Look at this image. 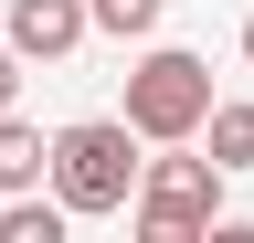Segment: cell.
Wrapping results in <instances>:
<instances>
[{
	"label": "cell",
	"instance_id": "cell-10",
	"mask_svg": "<svg viewBox=\"0 0 254 243\" xmlns=\"http://www.w3.org/2000/svg\"><path fill=\"white\" fill-rule=\"evenodd\" d=\"M244 64H254V21H244Z\"/></svg>",
	"mask_w": 254,
	"mask_h": 243
},
{
	"label": "cell",
	"instance_id": "cell-1",
	"mask_svg": "<svg viewBox=\"0 0 254 243\" xmlns=\"http://www.w3.org/2000/svg\"><path fill=\"white\" fill-rule=\"evenodd\" d=\"M138 127L127 116H74V127L53 138V201L74 211V222H95V211H127L138 201Z\"/></svg>",
	"mask_w": 254,
	"mask_h": 243
},
{
	"label": "cell",
	"instance_id": "cell-6",
	"mask_svg": "<svg viewBox=\"0 0 254 243\" xmlns=\"http://www.w3.org/2000/svg\"><path fill=\"white\" fill-rule=\"evenodd\" d=\"M43 180H53V138L21 127V116H0V201H11V191H43Z\"/></svg>",
	"mask_w": 254,
	"mask_h": 243
},
{
	"label": "cell",
	"instance_id": "cell-4",
	"mask_svg": "<svg viewBox=\"0 0 254 243\" xmlns=\"http://www.w3.org/2000/svg\"><path fill=\"white\" fill-rule=\"evenodd\" d=\"M85 32H95L85 0H11V53H21V64H64Z\"/></svg>",
	"mask_w": 254,
	"mask_h": 243
},
{
	"label": "cell",
	"instance_id": "cell-7",
	"mask_svg": "<svg viewBox=\"0 0 254 243\" xmlns=\"http://www.w3.org/2000/svg\"><path fill=\"white\" fill-rule=\"evenodd\" d=\"M64 222H74V211L43 201V191H11V201H0V243H64Z\"/></svg>",
	"mask_w": 254,
	"mask_h": 243
},
{
	"label": "cell",
	"instance_id": "cell-8",
	"mask_svg": "<svg viewBox=\"0 0 254 243\" xmlns=\"http://www.w3.org/2000/svg\"><path fill=\"white\" fill-rule=\"evenodd\" d=\"M159 11H170V0H85V21H95V32H117V43H148Z\"/></svg>",
	"mask_w": 254,
	"mask_h": 243
},
{
	"label": "cell",
	"instance_id": "cell-2",
	"mask_svg": "<svg viewBox=\"0 0 254 243\" xmlns=\"http://www.w3.org/2000/svg\"><path fill=\"white\" fill-rule=\"evenodd\" d=\"M201 116H212V64H201V53L159 43V53L127 64V127H138L148 148H190Z\"/></svg>",
	"mask_w": 254,
	"mask_h": 243
},
{
	"label": "cell",
	"instance_id": "cell-3",
	"mask_svg": "<svg viewBox=\"0 0 254 243\" xmlns=\"http://www.w3.org/2000/svg\"><path fill=\"white\" fill-rule=\"evenodd\" d=\"M127 211H138V233H148V243H190V233H212V222H222V169H212V159H148Z\"/></svg>",
	"mask_w": 254,
	"mask_h": 243
},
{
	"label": "cell",
	"instance_id": "cell-5",
	"mask_svg": "<svg viewBox=\"0 0 254 243\" xmlns=\"http://www.w3.org/2000/svg\"><path fill=\"white\" fill-rule=\"evenodd\" d=\"M201 148H212V169H222V180H233V169H254V96H212Z\"/></svg>",
	"mask_w": 254,
	"mask_h": 243
},
{
	"label": "cell",
	"instance_id": "cell-9",
	"mask_svg": "<svg viewBox=\"0 0 254 243\" xmlns=\"http://www.w3.org/2000/svg\"><path fill=\"white\" fill-rule=\"evenodd\" d=\"M11 96H21V53L0 43V116H11Z\"/></svg>",
	"mask_w": 254,
	"mask_h": 243
}]
</instances>
